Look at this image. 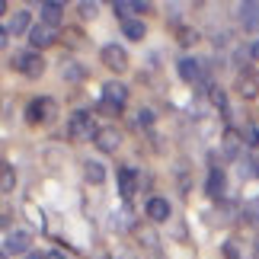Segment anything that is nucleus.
Instances as JSON below:
<instances>
[{
    "mask_svg": "<svg viewBox=\"0 0 259 259\" xmlns=\"http://www.w3.org/2000/svg\"><path fill=\"white\" fill-rule=\"evenodd\" d=\"M96 122H93V112H87V109H77V112H71L67 115V138L71 141H93L96 138Z\"/></svg>",
    "mask_w": 259,
    "mask_h": 259,
    "instance_id": "obj_2",
    "label": "nucleus"
},
{
    "mask_svg": "<svg viewBox=\"0 0 259 259\" xmlns=\"http://www.w3.org/2000/svg\"><path fill=\"white\" fill-rule=\"evenodd\" d=\"M87 77V67L80 64V61H74V58H64L61 61V80H67V83H80Z\"/></svg>",
    "mask_w": 259,
    "mask_h": 259,
    "instance_id": "obj_19",
    "label": "nucleus"
},
{
    "mask_svg": "<svg viewBox=\"0 0 259 259\" xmlns=\"http://www.w3.org/2000/svg\"><path fill=\"white\" fill-rule=\"evenodd\" d=\"M234 93L240 99H256L259 96V71L256 67H240V71H237Z\"/></svg>",
    "mask_w": 259,
    "mask_h": 259,
    "instance_id": "obj_6",
    "label": "nucleus"
},
{
    "mask_svg": "<svg viewBox=\"0 0 259 259\" xmlns=\"http://www.w3.org/2000/svg\"><path fill=\"white\" fill-rule=\"evenodd\" d=\"M132 231H135V240L141 243V246H147V250H154V246H157V234H154V227L138 224V227H132Z\"/></svg>",
    "mask_w": 259,
    "mask_h": 259,
    "instance_id": "obj_25",
    "label": "nucleus"
},
{
    "mask_svg": "<svg viewBox=\"0 0 259 259\" xmlns=\"http://www.w3.org/2000/svg\"><path fill=\"white\" fill-rule=\"evenodd\" d=\"M16 189V173H13V163H0V192L4 195H10Z\"/></svg>",
    "mask_w": 259,
    "mask_h": 259,
    "instance_id": "obj_22",
    "label": "nucleus"
},
{
    "mask_svg": "<svg viewBox=\"0 0 259 259\" xmlns=\"http://www.w3.org/2000/svg\"><path fill=\"white\" fill-rule=\"evenodd\" d=\"M198 38H202V35H198V29H192V26H176V45L192 48Z\"/></svg>",
    "mask_w": 259,
    "mask_h": 259,
    "instance_id": "obj_23",
    "label": "nucleus"
},
{
    "mask_svg": "<svg viewBox=\"0 0 259 259\" xmlns=\"http://www.w3.org/2000/svg\"><path fill=\"white\" fill-rule=\"evenodd\" d=\"M29 246H32V234L16 227V231H7L4 237V256H29Z\"/></svg>",
    "mask_w": 259,
    "mask_h": 259,
    "instance_id": "obj_7",
    "label": "nucleus"
},
{
    "mask_svg": "<svg viewBox=\"0 0 259 259\" xmlns=\"http://www.w3.org/2000/svg\"><path fill=\"white\" fill-rule=\"evenodd\" d=\"M29 38V48H35V52H45V48H52L58 42V29L48 26V23H35L32 32L26 35Z\"/></svg>",
    "mask_w": 259,
    "mask_h": 259,
    "instance_id": "obj_9",
    "label": "nucleus"
},
{
    "mask_svg": "<svg viewBox=\"0 0 259 259\" xmlns=\"http://www.w3.org/2000/svg\"><path fill=\"white\" fill-rule=\"evenodd\" d=\"M99 61H103V67L106 71H112V74H125L128 71V52L118 42H109V45H103L99 48Z\"/></svg>",
    "mask_w": 259,
    "mask_h": 259,
    "instance_id": "obj_5",
    "label": "nucleus"
},
{
    "mask_svg": "<svg viewBox=\"0 0 259 259\" xmlns=\"http://www.w3.org/2000/svg\"><path fill=\"white\" fill-rule=\"evenodd\" d=\"M77 13H80L83 19H93V16L99 13V4H90V0H80V4H77Z\"/></svg>",
    "mask_w": 259,
    "mask_h": 259,
    "instance_id": "obj_26",
    "label": "nucleus"
},
{
    "mask_svg": "<svg viewBox=\"0 0 259 259\" xmlns=\"http://www.w3.org/2000/svg\"><path fill=\"white\" fill-rule=\"evenodd\" d=\"M138 192V176L132 166H118V195L125 198V202H132Z\"/></svg>",
    "mask_w": 259,
    "mask_h": 259,
    "instance_id": "obj_17",
    "label": "nucleus"
},
{
    "mask_svg": "<svg viewBox=\"0 0 259 259\" xmlns=\"http://www.w3.org/2000/svg\"><path fill=\"white\" fill-rule=\"evenodd\" d=\"M45 259H67L64 253H58V250H52V253H45Z\"/></svg>",
    "mask_w": 259,
    "mask_h": 259,
    "instance_id": "obj_31",
    "label": "nucleus"
},
{
    "mask_svg": "<svg viewBox=\"0 0 259 259\" xmlns=\"http://www.w3.org/2000/svg\"><path fill=\"white\" fill-rule=\"evenodd\" d=\"M128 103V87L118 83V80H109L103 83V103H99V112L106 115H118Z\"/></svg>",
    "mask_w": 259,
    "mask_h": 259,
    "instance_id": "obj_4",
    "label": "nucleus"
},
{
    "mask_svg": "<svg viewBox=\"0 0 259 259\" xmlns=\"http://www.w3.org/2000/svg\"><path fill=\"white\" fill-rule=\"evenodd\" d=\"M10 67H13L16 74H23L26 80H38V77L45 74V55L35 52V48H23V52L10 55Z\"/></svg>",
    "mask_w": 259,
    "mask_h": 259,
    "instance_id": "obj_1",
    "label": "nucleus"
},
{
    "mask_svg": "<svg viewBox=\"0 0 259 259\" xmlns=\"http://www.w3.org/2000/svg\"><path fill=\"white\" fill-rule=\"evenodd\" d=\"M38 23H48V26H61L64 23V4H58V0H45L42 7H38Z\"/></svg>",
    "mask_w": 259,
    "mask_h": 259,
    "instance_id": "obj_15",
    "label": "nucleus"
},
{
    "mask_svg": "<svg viewBox=\"0 0 259 259\" xmlns=\"http://www.w3.org/2000/svg\"><path fill=\"white\" fill-rule=\"evenodd\" d=\"M211 103L221 109V112L227 109V96H224V90H221V87H211Z\"/></svg>",
    "mask_w": 259,
    "mask_h": 259,
    "instance_id": "obj_27",
    "label": "nucleus"
},
{
    "mask_svg": "<svg viewBox=\"0 0 259 259\" xmlns=\"http://www.w3.org/2000/svg\"><path fill=\"white\" fill-rule=\"evenodd\" d=\"M144 211H147V221L151 224H163V221H170L173 208H170V202H166L163 195H151L147 205H144Z\"/></svg>",
    "mask_w": 259,
    "mask_h": 259,
    "instance_id": "obj_12",
    "label": "nucleus"
},
{
    "mask_svg": "<svg viewBox=\"0 0 259 259\" xmlns=\"http://www.w3.org/2000/svg\"><path fill=\"white\" fill-rule=\"evenodd\" d=\"M176 74H179V80L183 83H205V64L198 61V58H179V64H176Z\"/></svg>",
    "mask_w": 259,
    "mask_h": 259,
    "instance_id": "obj_8",
    "label": "nucleus"
},
{
    "mask_svg": "<svg viewBox=\"0 0 259 259\" xmlns=\"http://www.w3.org/2000/svg\"><path fill=\"white\" fill-rule=\"evenodd\" d=\"M32 26H35L32 23V13H29V10H16L4 29L10 32V38H13V35H29V32H32Z\"/></svg>",
    "mask_w": 259,
    "mask_h": 259,
    "instance_id": "obj_14",
    "label": "nucleus"
},
{
    "mask_svg": "<svg viewBox=\"0 0 259 259\" xmlns=\"http://www.w3.org/2000/svg\"><path fill=\"white\" fill-rule=\"evenodd\" d=\"M246 55H250V58H253V61H259V38H256V42H253L250 48H246Z\"/></svg>",
    "mask_w": 259,
    "mask_h": 259,
    "instance_id": "obj_30",
    "label": "nucleus"
},
{
    "mask_svg": "<svg viewBox=\"0 0 259 259\" xmlns=\"http://www.w3.org/2000/svg\"><path fill=\"white\" fill-rule=\"evenodd\" d=\"M224 192H227V176H224V170L211 166L208 170V183H205V195L211 202H224Z\"/></svg>",
    "mask_w": 259,
    "mask_h": 259,
    "instance_id": "obj_13",
    "label": "nucleus"
},
{
    "mask_svg": "<svg viewBox=\"0 0 259 259\" xmlns=\"http://www.w3.org/2000/svg\"><path fill=\"white\" fill-rule=\"evenodd\" d=\"M138 125H144V128L154 125V112H151V109H141V112H138Z\"/></svg>",
    "mask_w": 259,
    "mask_h": 259,
    "instance_id": "obj_28",
    "label": "nucleus"
},
{
    "mask_svg": "<svg viewBox=\"0 0 259 259\" xmlns=\"http://www.w3.org/2000/svg\"><path fill=\"white\" fill-rule=\"evenodd\" d=\"M93 144H96L99 154H115L118 144H122V132H118V128H112V125H103V128L96 132Z\"/></svg>",
    "mask_w": 259,
    "mask_h": 259,
    "instance_id": "obj_10",
    "label": "nucleus"
},
{
    "mask_svg": "<svg viewBox=\"0 0 259 259\" xmlns=\"http://www.w3.org/2000/svg\"><path fill=\"white\" fill-rule=\"evenodd\" d=\"M147 10H151V4H132V0H115L112 4V13L122 19V23L135 19V13H147Z\"/></svg>",
    "mask_w": 259,
    "mask_h": 259,
    "instance_id": "obj_18",
    "label": "nucleus"
},
{
    "mask_svg": "<svg viewBox=\"0 0 259 259\" xmlns=\"http://www.w3.org/2000/svg\"><path fill=\"white\" fill-rule=\"evenodd\" d=\"M256 176H259V163H256Z\"/></svg>",
    "mask_w": 259,
    "mask_h": 259,
    "instance_id": "obj_34",
    "label": "nucleus"
},
{
    "mask_svg": "<svg viewBox=\"0 0 259 259\" xmlns=\"http://www.w3.org/2000/svg\"><path fill=\"white\" fill-rule=\"evenodd\" d=\"M122 35L128 38V42H141V38L147 35V26L141 23V19H128V23H122Z\"/></svg>",
    "mask_w": 259,
    "mask_h": 259,
    "instance_id": "obj_21",
    "label": "nucleus"
},
{
    "mask_svg": "<svg viewBox=\"0 0 259 259\" xmlns=\"http://www.w3.org/2000/svg\"><path fill=\"white\" fill-rule=\"evenodd\" d=\"M243 154V135L237 132V128H224L221 135V157L224 160H240Z\"/></svg>",
    "mask_w": 259,
    "mask_h": 259,
    "instance_id": "obj_11",
    "label": "nucleus"
},
{
    "mask_svg": "<svg viewBox=\"0 0 259 259\" xmlns=\"http://www.w3.org/2000/svg\"><path fill=\"white\" fill-rule=\"evenodd\" d=\"M26 259H45V256H42V253H29Z\"/></svg>",
    "mask_w": 259,
    "mask_h": 259,
    "instance_id": "obj_32",
    "label": "nucleus"
},
{
    "mask_svg": "<svg viewBox=\"0 0 259 259\" xmlns=\"http://www.w3.org/2000/svg\"><path fill=\"white\" fill-rule=\"evenodd\" d=\"M83 179L90 186H103L106 183V166L99 160H83Z\"/></svg>",
    "mask_w": 259,
    "mask_h": 259,
    "instance_id": "obj_20",
    "label": "nucleus"
},
{
    "mask_svg": "<svg viewBox=\"0 0 259 259\" xmlns=\"http://www.w3.org/2000/svg\"><path fill=\"white\" fill-rule=\"evenodd\" d=\"M240 221H246L250 227H259V198H250L240 208Z\"/></svg>",
    "mask_w": 259,
    "mask_h": 259,
    "instance_id": "obj_24",
    "label": "nucleus"
},
{
    "mask_svg": "<svg viewBox=\"0 0 259 259\" xmlns=\"http://www.w3.org/2000/svg\"><path fill=\"white\" fill-rule=\"evenodd\" d=\"M224 259H240V250H237V243H234V240H227V243H224Z\"/></svg>",
    "mask_w": 259,
    "mask_h": 259,
    "instance_id": "obj_29",
    "label": "nucleus"
},
{
    "mask_svg": "<svg viewBox=\"0 0 259 259\" xmlns=\"http://www.w3.org/2000/svg\"><path fill=\"white\" fill-rule=\"evenodd\" d=\"M253 250H256V259H259V240H256V243H253Z\"/></svg>",
    "mask_w": 259,
    "mask_h": 259,
    "instance_id": "obj_33",
    "label": "nucleus"
},
{
    "mask_svg": "<svg viewBox=\"0 0 259 259\" xmlns=\"http://www.w3.org/2000/svg\"><path fill=\"white\" fill-rule=\"evenodd\" d=\"M26 122L29 125H42V122H55L58 118V103L52 96H35V99H29V106H26Z\"/></svg>",
    "mask_w": 259,
    "mask_h": 259,
    "instance_id": "obj_3",
    "label": "nucleus"
},
{
    "mask_svg": "<svg viewBox=\"0 0 259 259\" xmlns=\"http://www.w3.org/2000/svg\"><path fill=\"white\" fill-rule=\"evenodd\" d=\"M237 13H240L243 32H256V29H259V0H246V4H240Z\"/></svg>",
    "mask_w": 259,
    "mask_h": 259,
    "instance_id": "obj_16",
    "label": "nucleus"
}]
</instances>
